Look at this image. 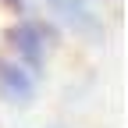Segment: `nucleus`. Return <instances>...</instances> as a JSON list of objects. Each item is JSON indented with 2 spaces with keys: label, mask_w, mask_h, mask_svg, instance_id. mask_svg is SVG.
<instances>
[{
  "label": "nucleus",
  "mask_w": 128,
  "mask_h": 128,
  "mask_svg": "<svg viewBox=\"0 0 128 128\" xmlns=\"http://www.w3.org/2000/svg\"><path fill=\"white\" fill-rule=\"evenodd\" d=\"M46 4H50L54 14H57L68 28H75L78 36H96V32H100L96 14H89V7L82 4V0H46Z\"/></svg>",
  "instance_id": "obj_3"
},
{
  "label": "nucleus",
  "mask_w": 128,
  "mask_h": 128,
  "mask_svg": "<svg viewBox=\"0 0 128 128\" xmlns=\"http://www.w3.org/2000/svg\"><path fill=\"white\" fill-rule=\"evenodd\" d=\"M0 100L11 107H32L36 100V78L7 57H0Z\"/></svg>",
  "instance_id": "obj_2"
},
{
  "label": "nucleus",
  "mask_w": 128,
  "mask_h": 128,
  "mask_svg": "<svg viewBox=\"0 0 128 128\" xmlns=\"http://www.w3.org/2000/svg\"><path fill=\"white\" fill-rule=\"evenodd\" d=\"M11 46H14V54H18V64H22L32 78L43 75V68H46V39H43L39 22L14 25V28H11Z\"/></svg>",
  "instance_id": "obj_1"
},
{
  "label": "nucleus",
  "mask_w": 128,
  "mask_h": 128,
  "mask_svg": "<svg viewBox=\"0 0 128 128\" xmlns=\"http://www.w3.org/2000/svg\"><path fill=\"white\" fill-rule=\"evenodd\" d=\"M4 4H7V7H14V11H22V7H25V0H4Z\"/></svg>",
  "instance_id": "obj_4"
}]
</instances>
